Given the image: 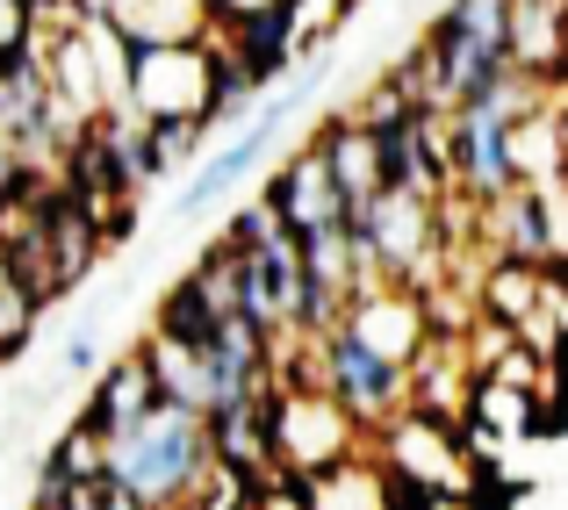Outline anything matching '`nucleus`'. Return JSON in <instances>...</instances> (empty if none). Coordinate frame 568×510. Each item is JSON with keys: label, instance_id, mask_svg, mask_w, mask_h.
<instances>
[{"label": "nucleus", "instance_id": "9", "mask_svg": "<svg viewBox=\"0 0 568 510\" xmlns=\"http://www.w3.org/2000/svg\"><path fill=\"white\" fill-rule=\"evenodd\" d=\"M497 208H504V252H511V259H547V252H555V223H547L540 187H511Z\"/></svg>", "mask_w": 568, "mask_h": 510}, {"label": "nucleus", "instance_id": "8", "mask_svg": "<svg viewBox=\"0 0 568 510\" xmlns=\"http://www.w3.org/2000/svg\"><path fill=\"white\" fill-rule=\"evenodd\" d=\"M303 497H310V510H396V475L346 453L332 468L303 475Z\"/></svg>", "mask_w": 568, "mask_h": 510}, {"label": "nucleus", "instance_id": "11", "mask_svg": "<svg viewBox=\"0 0 568 510\" xmlns=\"http://www.w3.org/2000/svg\"><path fill=\"white\" fill-rule=\"evenodd\" d=\"M58 367H65V374H101V332H94V324L65 338V353H58Z\"/></svg>", "mask_w": 568, "mask_h": 510}, {"label": "nucleus", "instance_id": "1", "mask_svg": "<svg viewBox=\"0 0 568 510\" xmlns=\"http://www.w3.org/2000/svg\"><path fill=\"white\" fill-rule=\"evenodd\" d=\"M209 468H216V453H209V417L187 410V402H152V410L109 446V475L138 503H181V497H194V482H202Z\"/></svg>", "mask_w": 568, "mask_h": 510}, {"label": "nucleus", "instance_id": "12", "mask_svg": "<svg viewBox=\"0 0 568 510\" xmlns=\"http://www.w3.org/2000/svg\"><path fill=\"white\" fill-rule=\"evenodd\" d=\"M489 295H497V303H489L497 317H526V309H532V280L526 274H497V280H489Z\"/></svg>", "mask_w": 568, "mask_h": 510}, {"label": "nucleus", "instance_id": "10", "mask_svg": "<svg viewBox=\"0 0 568 510\" xmlns=\"http://www.w3.org/2000/svg\"><path fill=\"white\" fill-rule=\"evenodd\" d=\"M37 0H0V65H8V58H22L29 43H37Z\"/></svg>", "mask_w": 568, "mask_h": 510}, {"label": "nucleus", "instance_id": "6", "mask_svg": "<svg viewBox=\"0 0 568 510\" xmlns=\"http://www.w3.org/2000/svg\"><path fill=\"white\" fill-rule=\"evenodd\" d=\"M159 402V374H152V359H115V367H101V381H94V396H87V417L80 425H94L101 439H123L130 425H138L144 410H152Z\"/></svg>", "mask_w": 568, "mask_h": 510}, {"label": "nucleus", "instance_id": "7", "mask_svg": "<svg viewBox=\"0 0 568 510\" xmlns=\"http://www.w3.org/2000/svg\"><path fill=\"white\" fill-rule=\"evenodd\" d=\"M109 29L123 43H202L209 29V0H101Z\"/></svg>", "mask_w": 568, "mask_h": 510}, {"label": "nucleus", "instance_id": "13", "mask_svg": "<svg viewBox=\"0 0 568 510\" xmlns=\"http://www.w3.org/2000/svg\"><path fill=\"white\" fill-rule=\"evenodd\" d=\"M209 8H216V22H245V14L274 8V0H209Z\"/></svg>", "mask_w": 568, "mask_h": 510}, {"label": "nucleus", "instance_id": "3", "mask_svg": "<svg viewBox=\"0 0 568 510\" xmlns=\"http://www.w3.org/2000/svg\"><path fill=\"white\" fill-rule=\"evenodd\" d=\"M216 65L223 51H209V43H130L123 109H138V123H209Z\"/></svg>", "mask_w": 568, "mask_h": 510}, {"label": "nucleus", "instance_id": "4", "mask_svg": "<svg viewBox=\"0 0 568 510\" xmlns=\"http://www.w3.org/2000/svg\"><path fill=\"white\" fill-rule=\"evenodd\" d=\"M317 345H324V381H332V396L346 402L361 425H388V410H403V396H410V359L382 353V345L361 338L346 317Z\"/></svg>", "mask_w": 568, "mask_h": 510}, {"label": "nucleus", "instance_id": "2", "mask_svg": "<svg viewBox=\"0 0 568 510\" xmlns=\"http://www.w3.org/2000/svg\"><path fill=\"white\" fill-rule=\"evenodd\" d=\"M317 86H324V51H310V58H303V72H295V86H281V94H266V101H260V115H252V123L237 130V137L223 144V152H209L202 166L187 173V187H181V194L166 202V216H173V223H187V216H202V208H216L223 194L237 187V180H252V166H260V159H266V152L281 144V130H288V115L303 109V101L317 94Z\"/></svg>", "mask_w": 568, "mask_h": 510}, {"label": "nucleus", "instance_id": "5", "mask_svg": "<svg viewBox=\"0 0 568 510\" xmlns=\"http://www.w3.org/2000/svg\"><path fill=\"white\" fill-rule=\"evenodd\" d=\"M446 159H454V180L475 194V202H504V194H511V180H518L511 109H454Z\"/></svg>", "mask_w": 568, "mask_h": 510}]
</instances>
